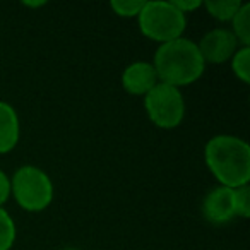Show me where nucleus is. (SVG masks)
<instances>
[{
	"mask_svg": "<svg viewBox=\"0 0 250 250\" xmlns=\"http://www.w3.org/2000/svg\"><path fill=\"white\" fill-rule=\"evenodd\" d=\"M204 161L219 185L236 188L250 182V146L242 137L219 134L208 141Z\"/></svg>",
	"mask_w": 250,
	"mask_h": 250,
	"instance_id": "f257e3e1",
	"label": "nucleus"
},
{
	"mask_svg": "<svg viewBox=\"0 0 250 250\" xmlns=\"http://www.w3.org/2000/svg\"><path fill=\"white\" fill-rule=\"evenodd\" d=\"M153 67L160 83L180 89L201 79L206 70V62L199 52L197 43L182 36L158 46Z\"/></svg>",
	"mask_w": 250,
	"mask_h": 250,
	"instance_id": "f03ea898",
	"label": "nucleus"
},
{
	"mask_svg": "<svg viewBox=\"0 0 250 250\" xmlns=\"http://www.w3.org/2000/svg\"><path fill=\"white\" fill-rule=\"evenodd\" d=\"M139 29L146 38L153 42L168 43L182 38L187 26V16L182 14L171 2H146L143 11L137 16Z\"/></svg>",
	"mask_w": 250,
	"mask_h": 250,
	"instance_id": "7ed1b4c3",
	"label": "nucleus"
},
{
	"mask_svg": "<svg viewBox=\"0 0 250 250\" xmlns=\"http://www.w3.org/2000/svg\"><path fill=\"white\" fill-rule=\"evenodd\" d=\"M11 195L28 212L45 211L53 201V184L45 170L35 165L18 168L11 178Z\"/></svg>",
	"mask_w": 250,
	"mask_h": 250,
	"instance_id": "20e7f679",
	"label": "nucleus"
},
{
	"mask_svg": "<svg viewBox=\"0 0 250 250\" xmlns=\"http://www.w3.org/2000/svg\"><path fill=\"white\" fill-rule=\"evenodd\" d=\"M144 108L156 127L165 130L177 129L185 117V100L178 87L158 83L144 96Z\"/></svg>",
	"mask_w": 250,
	"mask_h": 250,
	"instance_id": "39448f33",
	"label": "nucleus"
},
{
	"mask_svg": "<svg viewBox=\"0 0 250 250\" xmlns=\"http://www.w3.org/2000/svg\"><path fill=\"white\" fill-rule=\"evenodd\" d=\"M197 48L206 63H225L238 50V42L229 29L216 28L202 36Z\"/></svg>",
	"mask_w": 250,
	"mask_h": 250,
	"instance_id": "423d86ee",
	"label": "nucleus"
},
{
	"mask_svg": "<svg viewBox=\"0 0 250 250\" xmlns=\"http://www.w3.org/2000/svg\"><path fill=\"white\" fill-rule=\"evenodd\" d=\"M202 214L209 223L225 225L235 218V202H233V188L218 185L212 188L202 202Z\"/></svg>",
	"mask_w": 250,
	"mask_h": 250,
	"instance_id": "0eeeda50",
	"label": "nucleus"
},
{
	"mask_svg": "<svg viewBox=\"0 0 250 250\" xmlns=\"http://www.w3.org/2000/svg\"><path fill=\"white\" fill-rule=\"evenodd\" d=\"M122 87L132 96H146L160 81L151 62H134L122 72Z\"/></svg>",
	"mask_w": 250,
	"mask_h": 250,
	"instance_id": "6e6552de",
	"label": "nucleus"
},
{
	"mask_svg": "<svg viewBox=\"0 0 250 250\" xmlns=\"http://www.w3.org/2000/svg\"><path fill=\"white\" fill-rule=\"evenodd\" d=\"M21 137V124L18 111L5 101H0V154H7L18 146Z\"/></svg>",
	"mask_w": 250,
	"mask_h": 250,
	"instance_id": "1a4fd4ad",
	"label": "nucleus"
},
{
	"mask_svg": "<svg viewBox=\"0 0 250 250\" xmlns=\"http://www.w3.org/2000/svg\"><path fill=\"white\" fill-rule=\"evenodd\" d=\"M202 7H206V11L216 21L229 22L242 7V2L240 0H209V2H202Z\"/></svg>",
	"mask_w": 250,
	"mask_h": 250,
	"instance_id": "9d476101",
	"label": "nucleus"
},
{
	"mask_svg": "<svg viewBox=\"0 0 250 250\" xmlns=\"http://www.w3.org/2000/svg\"><path fill=\"white\" fill-rule=\"evenodd\" d=\"M231 29L233 36L236 38V42L242 43V46L250 45V5L242 4V7L238 9L231 21Z\"/></svg>",
	"mask_w": 250,
	"mask_h": 250,
	"instance_id": "9b49d317",
	"label": "nucleus"
},
{
	"mask_svg": "<svg viewBox=\"0 0 250 250\" xmlns=\"http://www.w3.org/2000/svg\"><path fill=\"white\" fill-rule=\"evenodd\" d=\"M231 70L243 84L250 83V46H240L233 53Z\"/></svg>",
	"mask_w": 250,
	"mask_h": 250,
	"instance_id": "f8f14e48",
	"label": "nucleus"
},
{
	"mask_svg": "<svg viewBox=\"0 0 250 250\" xmlns=\"http://www.w3.org/2000/svg\"><path fill=\"white\" fill-rule=\"evenodd\" d=\"M14 242L16 223L4 208H0V250H11Z\"/></svg>",
	"mask_w": 250,
	"mask_h": 250,
	"instance_id": "ddd939ff",
	"label": "nucleus"
},
{
	"mask_svg": "<svg viewBox=\"0 0 250 250\" xmlns=\"http://www.w3.org/2000/svg\"><path fill=\"white\" fill-rule=\"evenodd\" d=\"M146 0H111L110 7L118 18H137Z\"/></svg>",
	"mask_w": 250,
	"mask_h": 250,
	"instance_id": "4468645a",
	"label": "nucleus"
},
{
	"mask_svg": "<svg viewBox=\"0 0 250 250\" xmlns=\"http://www.w3.org/2000/svg\"><path fill=\"white\" fill-rule=\"evenodd\" d=\"M233 202H235V214L238 218H249L250 216V187L242 185V187L233 188Z\"/></svg>",
	"mask_w": 250,
	"mask_h": 250,
	"instance_id": "2eb2a0df",
	"label": "nucleus"
},
{
	"mask_svg": "<svg viewBox=\"0 0 250 250\" xmlns=\"http://www.w3.org/2000/svg\"><path fill=\"white\" fill-rule=\"evenodd\" d=\"M11 197V178L4 170H0V208Z\"/></svg>",
	"mask_w": 250,
	"mask_h": 250,
	"instance_id": "dca6fc26",
	"label": "nucleus"
},
{
	"mask_svg": "<svg viewBox=\"0 0 250 250\" xmlns=\"http://www.w3.org/2000/svg\"><path fill=\"white\" fill-rule=\"evenodd\" d=\"M171 4H173L182 14L187 16L188 12L197 11L199 7H202V0H173Z\"/></svg>",
	"mask_w": 250,
	"mask_h": 250,
	"instance_id": "f3484780",
	"label": "nucleus"
},
{
	"mask_svg": "<svg viewBox=\"0 0 250 250\" xmlns=\"http://www.w3.org/2000/svg\"><path fill=\"white\" fill-rule=\"evenodd\" d=\"M24 5L26 7H29V9H36V7H43V5H46V2H24Z\"/></svg>",
	"mask_w": 250,
	"mask_h": 250,
	"instance_id": "a211bd4d",
	"label": "nucleus"
},
{
	"mask_svg": "<svg viewBox=\"0 0 250 250\" xmlns=\"http://www.w3.org/2000/svg\"><path fill=\"white\" fill-rule=\"evenodd\" d=\"M65 250H72V249H65Z\"/></svg>",
	"mask_w": 250,
	"mask_h": 250,
	"instance_id": "6ab92c4d",
	"label": "nucleus"
}]
</instances>
